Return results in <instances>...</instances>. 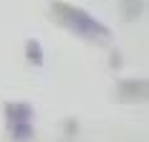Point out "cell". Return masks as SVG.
<instances>
[{
	"mask_svg": "<svg viewBox=\"0 0 149 142\" xmlns=\"http://www.w3.org/2000/svg\"><path fill=\"white\" fill-rule=\"evenodd\" d=\"M53 10H58L56 15L61 18V23H66V25H71L76 33H84V36H91V38H109V31L104 28V25H99V23H94L91 18L84 13V10H73V8H68V5H53Z\"/></svg>",
	"mask_w": 149,
	"mask_h": 142,
	"instance_id": "1",
	"label": "cell"
},
{
	"mask_svg": "<svg viewBox=\"0 0 149 142\" xmlns=\"http://www.w3.org/2000/svg\"><path fill=\"white\" fill-rule=\"evenodd\" d=\"M25 48H28V61L31 63H43V53H40V46L38 43H36V41H28V43H25Z\"/></svg>",
	"mask_w": 149,
	"mask_h": 142,
	"instance_id": "3",
	"label": "cell"
},
{
	"mask_svg": "<svg viewBox=\"0 0 149 142\" xmlns=\"http://www.w3.org/2000/svg\"><path fill=\"white\" fill-rule=\"evenodd\" d=\"M5 112H8L10 124H25V122H31V114H33V109L28 104H8Z\"/></svg>",
	"mask_w": 149,
	"mask_h": 142,
	"instance_id": "2",
	"label": "cell"
}]
</instances>
